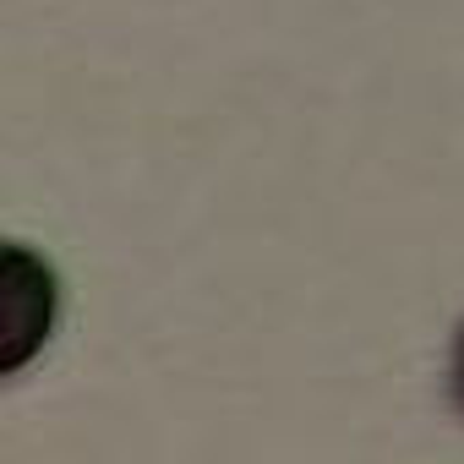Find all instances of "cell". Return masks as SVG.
<instances>
[{
	"label": "cell",
	"mask_w": 464,
	"mask_h": 464,
	"mask_svg": "<svg viewBox=\"0 0 464 464\" xmlns=\"http://www.w3.org/2000/svg\"><path fill=\"white\" fill-rule=\"evenodd\" d=\"M448 399H453V410L464 415V323H459L453 350H448Z\"/></svg>",
	"instance_id": "obj_1"
}]
</instances>
